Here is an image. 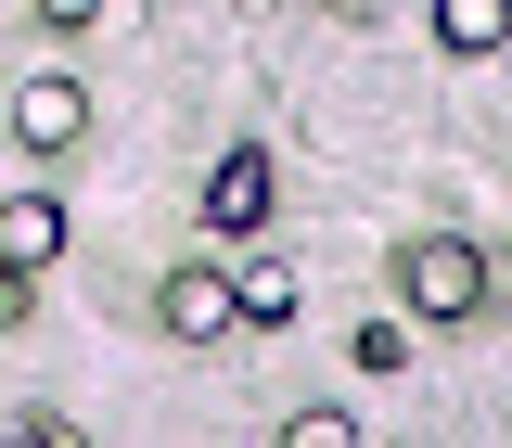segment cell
<instances>
[{
	"instance_id": "cell-1",
	"label": "cell",
	"mask_w": 512,
	"mask_h": 448,
	"mask_svg": "<svg viewBox=\"0 0 512 448\" xmlns=\"http://www.w3.org/2000/svg\"><path fill=\"white\" fill-rule=\"evenodd\" d=\"M397 295H410V320H474V308H487V244L423 231V244L397 256Z\"/></svg>"
},
{
	"instance_id": "cell-2",
	"label": "cell",
	"mask_w": 512,
	"mask_h": 448,
	"mask_svg": "<svg viewBox=\"0 0 512 448\" xmlns=\"http://www.w3.org/2000/svg\"><path fill=\"white\" fill-rule=\"evenodd\" d=\"M269 205H282L269 154H256V141H231V154L205 167V231H218V244H244V231H269Z\"/></svg>"
},
{
	"instance_id": "cell-3",
	"label": "cell",
	"mask_w": 512,
	"mask_h": 448,
	"mask_svg": "<svg viewBox=\"0 0 512 448\" xmlns=\"http://www.w3.org/2000/svg\"><path fill=\"white\" fill-rule=\"evenodd\" d=\"M154 320H167L180 346H218V333H244V308H231V269H218V256L167 269V282H154Z\"/></svg>"
},
{
	"instance_id": "cell-4",
	"label": "cell",
	"mask_w": 512,
	"mask_h": 448,
	"mask_svg": "<svg viewBox=\"0 0 512 448\" xmlns=\"http://www.w3.org/2000/svg\"><path fill=\"white\" fill-rule=\"evenodd\" d=\"M77 128H90V90H77V77H26V90H13V141H26V154H64Z\"/></svg>"
},
{
	"instance_id": "cell-5",
	"label": "cell",
	"mask_w": 512,
	"mask_h": 448,
	"mask_svg": "<svg viewBox=\"0 0 512 448\" xmlns=\"http://www.w3.org/2000/svg\"><path fill=\"white\" fill-rule=\"evenodd\" d=\"M52 256H64V205H52V192H26V205H0V269H26V282H39Z\"/></svg>"
},
{
	"instance_id": "cell-6",
	"label": "cell",
	"mask_w": 512,
	"mask_h": 448,
	"mask_svg": "<svg viewBox=\"0 0 512 448\" xmlns=\"http://www.w3.org/2000/svg\"><path fill=\"white\" fill-rule=\"evenodd\" d=\"M500 26H512V0H436V52H461V64L500 52Z\"/></svg>"
},
{
	"instance_id": "cell-7",
	"label": "cell",
	"mask_w": 512,
	"mask_h": 448,
	"mask_svg": "<svg viewBox=\"0 0 512 448\" xmlns=\"http://www.w3.org/2000/svg\"><path fill=\"white\" fill-rule=\"evenodd\" d=\"M231 308H244L256 333H282V320H295V269H282V256H256V269H231Z\"/></svg>"
},
{
	"instance_id": "cell-8",
	"label": "cell",
	"mask_w": 512,
	"mask_h": 448,
	"mask_svg": "<svg viewBox=\"0 0 512 448\" xmlns=\"http://www.w3.org/2000/svg\"><path fill=\"white\" fill-rule=\"evenodd\" d=\"M282 448H359V423H346V410H295V423H282Z\"/></svg>"
},
{
	"instance_id": "cell-9",
	"label": "cell",
	"mask_w": 512,
	"mask_h": 448,
	"mask_svg": "<svg viewBox=\"0 0 512 448\" xmlns=\"http://www.w3.org/2000/svg\"><path fill=\"white\" fill-rule=\"evenodd\" d=\"M410 359V320H359V372H397Z\"/></svg>"
},
{
	"instance_id": "cell-10",
	"label": "cell",
	"mask_w": 512,
	"mask_h": 448,
	"mask_svg": "<svg viewBox=\"0 0 512 448\" xmlns=\"http://www.w3.org/2000/svg\"><path fill=\"white\" fill-rule=\"evenodd\" d=\"M90 13H103V0H39V26H90Z\"/></svg>"
}]
</instances>
